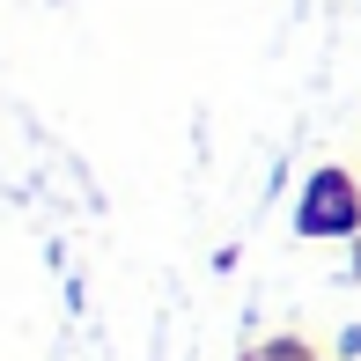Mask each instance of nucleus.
I'll return each instance as SVG.
<instances>
[{"label":"nucleus","instance_id":"nucleus-1","mask_svg":"<svg viewBox=\"0 0 361 361\" xmlns=\"http://www.w3.org/2000/svg\"><path fill=\"white\" fill-rule=\"evenodd\" d=\"M302 228H354V192H347V177H317L310 185V207H302Z\"/></svg>","mask_w":361,"mask_h":361}]
</instances>
